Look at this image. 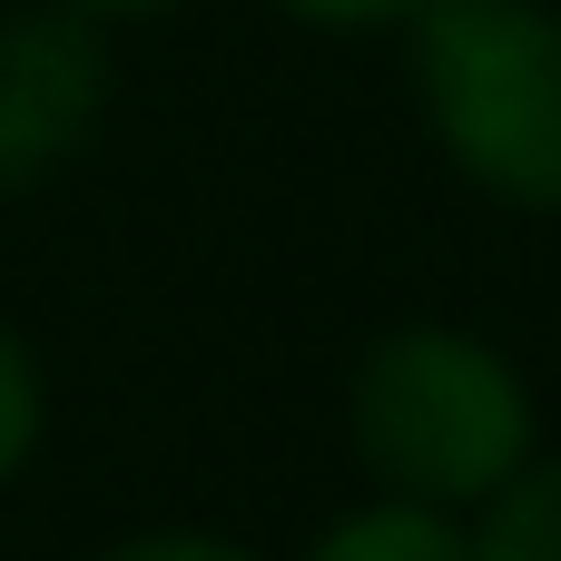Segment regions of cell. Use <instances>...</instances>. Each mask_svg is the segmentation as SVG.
Masks as SVG:
<instances>
[{
  "label": "cell",
  "mask_w": 561,
  "mask_h": 561,
  "mask_svg": "<svg viewBox=\"0 0 561 561\" xmlns=\"http://www.w3.org/2000/svg\"><path fill=\"white\" fill-rule=\"evenodd\" d=\"M424 118L503 207H561V10L542 0H414Z\"/></svg>",
  "instance_id": "obj_1"
},
{
  "label": "cell",
  "mask_w": 561,
  "mask_h": 561,
  "mask_svg": "<svg viewBox=\"0 0 561 561\" xmlns=\"http://www.w3.org/2000/svg\"><path fill=\"white\" fill-rule=\"evenodd\" d=\"M355 454L404 503H483L533 454V394L493 345L404 325L355 365Z\"/></svg>",
  "instance_id": "obj_2"
},
{
  "label": "cell",
  "mask_w": 561,
  "mask_h": 561,
  "mask_svg": "<svg viewBox=\"0 0 561 561\" xmlns=\"http://www.w3.org/2000/svg\"><path fill=\"white\" fill-rule=\"evenodd\" d=\"M108 99V49L89 20L49 10V20H10L0 30V187H30L39 168H59L89 118Z\"/></svg>",
  "instance_id": "obj_3"
},
{
  "label": "cell",
  "mask_w": 561,
  "mask_h": 561,
  "mask_svg": "<svg viewBox=\"0 0 561 561\" xmlns=\"http://www.w3.org/2000/svg\"><path fill=\"white\" fill-rule=\"evenodd\" d=\"M306 561H473V542L444 523V503H385V513L335 523Z\"/></svg>",
  "instance_id": "obj_4"
},
{
  "label": "cell",
  "mask_w": 561,
  "mask_h": 561,
  "mask_svg": "<svg viewBox=\"0 0 561 561\" xmlns=\"http://www.w3.org/2000/svg\"><path fill=\"white\" fill-rule=\"evenodd\" d=\"M473 561H561V463L503 483V503L473 533Z\"/></svg>",
  "instance_id": "obj_5"
},
{
  "label": "cell",
  "mask_w": 561,
  "mask_h": 561,
  "mask_svg": "<svg viewBox=\"0 0 561 561\" xmlns=\"http://www.w3.org/2000/svg\"><path fill=\"white\" fill-rule=\"evenodd\" d=\"M30 434H39V375H30V355H20V335L0 325V483L20 473V454H30Z\"/></svg>",
  "instance_id": "obj_6"
},
{
  "label": "cell",
  "mask_w": 561,
  "mask_h": 561,
  "mask_svg": "<svg viewBox=\"0 0 561 561\" xmlns=\"http://www.w3.org/2000/svg\"><path fill=\"white\" fill-rule=\"evenodd\" d=\"M99 561H247V552H227L207 533H158V542H128V552H99Z\"/></svg>",
  "instance_id": "obj_7"
},
{
  "label": "cell",
  "mask_w": 561,
  "mask_h": 561,
  "mask_svg": "<svg viewBox=\"0 0 561 561\" xmlns=\"http://www.w3.org/2000/svg\"><path fill=\"white\" fill-rule=\"evenodd\" d=\"M296 20H335V30H355V20H404L414 0H286Z\"/></svg>",
  "instance_id": "obj_8"
},
{
  "label": "cell",
  "mask_w": 561,
  "mask_h": 561,
  "mask_svg": "<svg viewBox=\"0 0 561 561\" xmlns=\"http://www.w3.org/2000/svg\"><path fill=\"white\" fill-rule=\"evenodd\" d=\"M79 10H158V0H79Z\"/></svg>",
  "instance_id": "obj_9"
}]
</instances>
